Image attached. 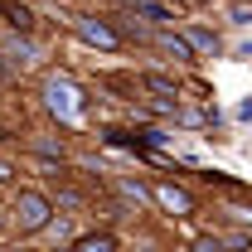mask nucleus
Listing matches in <instances>:
<instances>
[{"label": "nucleus", "instance_id": "obj_3", "mask_svg": "<svg viewBox=\"0 0 252 252\" xmlns=\"http://www.w3.org/2000/svg\"><path fill=\"white\" fill-rule=\"evenodd\" d=\"M156 204H165V209H175L180 219H189V214H194V199H189L185 189H175V185H156Z\"/></svg>", "mask_w": 252, "mask_h": 252}, {"label": "nucleus", "instance_id": "obj_15", "mask_svg": "<svg viewBox=\"0 0 252 252\" xmlns=\"http://www.w3.org/2000/svg\"><path fill=\"white\" fill-rule=\"evenodd\" d=\"M0 228H5V219H0Z\"/></svg>", "mask_w": 252, "mask_h": 252}, {"label": "nucleus", "instance_id": "obj_11", "mask_svg": "<svg viewBox=\"0 0 252 252\" xmlns=\"http://www.w3.org/2000/svg\"><path fill=\"white\" fill-rule=\"evenodd\" d=\"M233 20H243V25H248V20H252V0H238V5H233Z\"/></svg>", "mask_w": 252, "mask_h": 252}, {"label": "nucleus", "instance_id": "obj_7", "mask_svg": "<svg viewBox=\"0 0 252 252\" xmlns=\"http://www.w3.org/2000/svg\"><path fill=\"white\" fill-rule=\"evenodd\" d=\"M156 44L165 49V54H175V59H194V44L180 39V34H156Z\"/></svg>", "mask_w": 252, "mask_h": 252}, {"label": "nucleus", "instance_id": "obj_8", "mask_svg": "<svg viewBox=\"0 0 252 252\" xmlns=\"http://www.w3.org/2000/svg\"><path fill=\"white\" fill-rule=\"evenodd\" d=\"M189 44H194V49H204V54H214V49H219V39H214L209 30H194V34H189Z\"/></svg>", "mask_w": 252, "mask_h": 252}, {"label": "nucleus", "instance_id": "obj_5", "mask_svg": "<svg viewBox=\"0 0 252 252\" xmlns=\"http://www.w3.org/2000/svg\"><path fill=\"white\" fill-rule=\"evenodd\" d=\"M49 107L54 112H63L68 122L78 117V102H73V88H59V83H49Z\"/></svg>", "mask_w": 252, "mask_h": 252}, {"label": "nucleus", "instance_id": "obj_12", "mask_svg": "<svg viewBox=\"0 0 252 252\" xmlns=\"http://www.w3.org/2000/svg\"><path fill=\"white\" fill-rule=\"evenodd\" d=\"M238 117H243V122H252V97L243 102V107H238Z\"/></svg>", "mask_w": 252, "mask_h": 252}, {"label": "nucleus", "instance_id": "obj_2", "mask_svg": "<svg viewBox=\"0 0 252 252\" xmlns=\"http://www.w3.org/2000/svg\"><path fill=\"white\" fill-rule=\"evenodd\" d=\"M78 34H83L88 44H97V49H117V44H122V34L107 30L102 20H78Z\"/></svg>", "mask_w": 252, "mask_h": 252}, {"label": "nucleus", "instance_id": "obj_1", "mask_svg": "<svg viewBox=\"0 0 252 252\" xmlns=\"http://www.w3.org/2000/svg\"><path fill=\"white\" fill-rule=\"evenodd\" d=\"M49 214H54V204L39 194V189H20V199H15V219L25 233H39V228H49Z\"/></svg>", "mask_w": 252, "mask_h": 252}, {"label": "nucleus", "instance_id": "obj_9", "mask_svg": "<svg viewBox=\"0 0 252 252\" xmlns=\"http://www.w3.org/2000/svg\"><path fill=\"white\" fill-rule=\"evenodd\" d=\"M146 88H156V93H165V97H180V93H175V83H170V78H160V73L146 78Z\"/></svg>", "mask_w": 252, "mask_h": 252}, {"label": "nucleus", "instance_id": "obj_13", "mask_svg": "<svg viewBox=\"0 0 252 252\" xmlns=\"http://www.w3.org/2000/svg\"><path fill=\"white\" fill-rule=\"evenodd\" d=\"M10 175H15V170H10V165H5V160H0V180H10Z\"/></svg>", "mask_w": 252, "mask_h": 252}, {"label": "nucleus", "instance_id": "obj_14", "mask_svg": "<svg viewBox=\"0 0 252 252\" xmlns=\"http://www.w3.org/2000/svg\"><path fill=\"white\" fill-rule=\"evenodd\" d=\"M5 252H25V248H5Z\"/></svg>", "mask_w": 252, "mask_h": 252}, {"label": "nucleus", "instance_id": "obj_4", "mask_svg": "<svg viewBox=\"0 0 252 252\" xmlns=\"http://www.w3.org/2000/svg\"><path fill=\"white\" fill-rule=\"evenodd\" d=\"M122 5L131 10V15H146L151 25H170V20H175V10L160 5V0H122Z\"/></svg>", "mask_w": 252, "mask_h": 252}, {"label": "nucleus", "instance_id": "obj_6", "mask_svg": "<svg viewBox=\"0 0 252 252\" xmlns=\"http://www.w3.org/2000/svg\"><path fill=\"white\" fill-rule=\"evenodd\" d=\"M73 252H117V238L112 233H88V238H78Z\"/></svg>", "mask_w": 252, "mask_h": 252}, {"label": "nucleus", "instance_id": "obj_10", "mask_svg": "<svg viewBox=\"0 0 252 252\" xmlns=\"http://www.w3.org/2000/svg\"><path fill=\"white\" fill-rule=\"evenodd\" d=\"M223 248H228L223 238H199V243H194V252H223Z\"/></svg>", "mask_w": 252, "mask_h": 252}]
</instances>
